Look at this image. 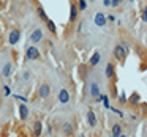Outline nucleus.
Segmentation results:
<instances>
[{"instance_id":"17","label":"nucleus","mask_w":147,"mask_h":137,"mask_svg":"<svg viewBox=\"0 0 147 137\" xmlns=\"http://www.w3.org/2000/svg\"><path fill=\"white\" fill-rule=\"evenodd\" d=\"M112 76H114V66L111 63H108V66H106V77H112Z\"/></svg>"},{"instance_id":"19","label":"nucleus","mask_w":147,"mask_h":137,"mask_svg":"<svg viewBox=\"0 0 147 137\" xmlns=\"http://www.w3.org/2000/svg\"><path fill=\"white\" fill-rule=\"evenodd\" d=\"M36 13H38V16L41 17V19L48 21V16H46V13H45V10H43V8H38V10H36Z\"/></svg>"},{"instance_id":"22","label":"nucleus","mask_w":147,"mask_h":137,"mask_svg":"<svg viewBox=\"0 0 147 137\" xmlns=\"http://www.w3.org/2000/svg\"><path fill=\"white\" fill-rule=\"evenodd\" d=\"M120 3H122V0H111V5H112V7H119Z\"/></svg>"},{"instance_id":"12","label":"nucleus","mask_w":147,"mask_h":137,"mask_svg":"<svg viewBox=\"0 0 147 137\" xmlns=\"http://www.w3.org/2000/svg\"><path fill=\"white\" fill-rule=\"evenodd\" d=\"M98 63H100V52H93V55L90 57V65L96 66Z\"/></svg>"},{"instance_id":"4","label":"nucleus","mask_w":147,"mask_h":137,"mask_svg":"<svg viewBox=\"0 0 147 137\" xmlns=\"http://www.w3.org/2000/svg\"><path fill=\"white\" fill-rule=\"evenodd\" d=\"M106 21H108V19H106V16L103 13H96L95 14V25L96 27H105L106 25Z\"/></svg>"},{"instance_id":"10","label":"nucleus","mask_w":147,"mask_h":137,"mask_svg":"<svg viewBox=\"0 0 147 137\" xmlns=\"http://www.w3.org/2000/svg\"><path fill=\"white\" fill-rule=\"evenodd\" d=\"M111 134H112V137H120L122 136V126H120V124H114V126H112Z\"/></svg>"},{"instance_id":"24","label":"nucleus","mask_w":147,"mask_h":137,"mask_svg":"<svg viewBox=\"0 0 147 137\" xmlns=\"http://www.w3.org/2000/svg\"><path fill=\"white\" fill-rule=\"evenodd\" d=\"M5 88V95H10V87H3Z\"/></svg>"},{"instance_id":"6","label":"nucleus","mask_w":147,"mask_h":137,"mask_svg":"<svg viewBox=\"0 0 147 137\" xmlns=\"http://www.w3.org/2000/svg\"><path fill=\"white\" fill-rule=\"evenodd\" d=\"M59 101L62 102V104H67L68 101H70V93H68V90L62 88L60 93H59Z\"/></svg>"},{"instance_id":"1","label":"nucleus","mask_w":147,"mask_h":137,"mask_svg":"<svg viewBox=\"0 0 147 137\" xmlns=\"http://www.w3.org/2000/svg\"><path fill=\"white\" fill-rule=\"evenodd\" d=\"M127 54H128V47L125 44H117L114 47V57L117 58V60L123 61L125 57H127Z\"/></svg>"},{"instance_id":"25","label":"nucleus","mask_w":147,"mask_h":137,"mask_svg":"<svg viewBox=\"0 0 147 137\" xmlns=\"http://www.w3.org/2000/svg\"><path fill=\"white\" fill-rule=\"evenodd\" d=\"M103 3H105L106 7H108V5H111V2H109V0H103Z\"/></svg>"},{"instance_id":"16","label":"nucleus","mask_w":147,"mask_h":137,"mask_svg":"<svg viewBox=\"0 0 147 137\" xmlns=\"http://www.w3.org/2000/svg\"><path fill=\"white\" fill-rule=\"evenodd\" d=\"M63 134H67V136H71V134H73V126H71L70 123L63 124Z\"/></svg>"},{"instance_id":"26","label":"nucleus","mask_w":147,"mask_h":137,"mask_svg":"<svg viewBox=\"0 0 147 137\" xmlns=\"http://www.w3.org/2000/svg\"><path fill=\"white\" fill-rule=\"evenodd\" d=\"M120 137H127V136H123V134H122V136H120Z\"/></svg>"},{"instance_id":"7","label":"nucleus","mask_w":147,"mask_h":137,"mask_svg":"<svg viewBox=\"0 0 147 137\" xmlns=\"http://www.w3.org/2000/svg\"><path fill=\"white\" fill-rule=\"evenodd\" d=\"M49 93H51V87H49L48 84H43V85L40 87V96H41V98H48Z\"/></svg>"},{"instance_id":"2","label":"nucleus","mask_w":147,"mask_h":137,"mask_svg":"<svg viewBox=\"0 0 147 137\" xmlns=\"http://www.w3.org/2000/svg\"><path fill=\"white\" fill-rule=\"evenodd\" d=\"M26 57L29 58V60H38L40 58V51L36 47H29L27 49V52H26Z\"/></svg>"},{"instance_id":"23","label":"nucleus","mask_w":147,"mask_h":137,"mask_svg":"<svg viewBox=\"0 0 147 137\" xmlns=\"http://www.w3.org/2000/svg\"><path fill=\"white\" fill-rule=\"evenodd\" d=\"M142 21H144V22H147V8L142 11Z\"/></svg>"},{"instance_id":"3","label":"nucleus","mask_w":147,"mask_h":137,"mask_svg":"<svg viewBox=\"0 0 147 137\" xmlns=\"http://www.w3.org/2000/svg\"><path fill=\"white\" fill-rule=\"evenodd\" d=\"M43 39V32L41 29H35L32 32V35H30V41L32 43H40Z\"/></svg>"},{"instance_id":"11","label":"nucleus","mask_w":147,"mask_h":137,"mask_svg":"<svg viewBox=\"0 0 147 137\" xmlns=\"http://www.w3.org/2000/svg\"><path fill=\"white\" fill-rule=\"evenodd\" d=\"M90 95H92L93 98H98V96H100V88H98V84H92V85H90Z\"/></svg>"},{"instance_id":"15","label":"nucleus","mask_w":147,"mask_h":137,"mask_svg":"<svg viewBox=\"0 0 147 137\" xmlns=\"http://www.w3.org/2000/svg\"><path fill=\"white\" fill-rule=\"evenodd\" d=\"M41 129H43V124L40 123V121H36V123L33 124V132H35V136H40V134H41Z\"/></svg>"},{"instance_id":"14","label":"nucleus","mask_w":147,"mask_h":137,"mask_svg":"<svg viewBox=\"0 0 147 137\" xmlns=\"http://www.w3.org/2000/svg\"><path fill=\"white\" fill-rule=\"evenodd\" d=\"M10 73H11V63H5L3 65V70H2L3 77H10Z\"/></svg>"},{"instance_id":"8","label":"nucleus","mask_w":147,"mask_h":137,"mask_svg":"<svg viewBox=\"0 0 147 137\" xmlns=\"http://www.w3.org/2000/svg\"><path fill=\"white\" fill-rule=\"evenodd\" d=\"M87 121H89L90 126H96V117H95V112L93 110L87 112Z\"/></svg>"},{"instance_id":"9","label":"nucleus","mask_w":147,"mask_h":137,"mask_svg":"<svg viewBox=\"0 0 147 137\" xmlns=\"http://www.w3.org/2000/svg\"><path fill=\"white\" fill-rule=\"evenodd\" d=\"M19 114H21V118H22V120H26V118L29 117V109H27L26 104L19 106Z\"/></svg>"},{"instance_id":"20","label":"nucleus","mask_w":147,"mask_h":137,"mask_svg":"<svg viewBox=\"0 0 147 137\" xmlns=\"http://www.w3.org/2000/svg\"><path fill=\"white\" fill-rule=\"evenodd\" d=\"M48 29L51 30V32H55V24L52 22V21H48Z\"/></svg>"},{"instance_id":"27","label":"nucleus","mask_w":147,"mask_h":137,"mask_svg":"<svg viewBox=\"0 0 147 137\" xmlns=\"http://www.w3.org/2000/svg\"><path fill=\"white\" fill-rule=\"evenodd\" d=\"M130 2H133V0H130Z\"/></svg>"},{"instance_id":"18","label":"nucleus","mask_w":147,"mask_h":137,"mask_svg":"<svg viewBox=\"0 0 147 137\" xmlns=\"http://www.w3.org/2000/svg\"><path fill=\"white\" fill-rule=\"evenodd\" d=\"M130 102H131V104H133V106H136L138 102H139V96H138L136 93H133V95L130 96Z\"/></svg>"},{"instance_id":"5","label":"nucleus","mask_w":147,"mask_h":137,"mask_svg":"<svg viewBox=\"0 0 147 137\" xmlns=\"http://www.w3.org/2000/svg\"><path fill=\"white\" fill-rule=\"evenodd\" d=\"M19 36H21L19 30H11L10 36H8V43H10V44H16V43L19 41Z\"/></svg>"},{"instance_id":"21","label":"nucleus","mask_w":147,"mask_h":137,"mask_svg":"<svg viewBox=\"0 0 147 137\" xmlns=\"http://www.w3.org/2000/svg\"><path fill=\"white\" fill-rule=\"evenodd\" d=\"M22 79L24 80H29L30 79V71H24V73H22Z\"/></svg>"},{"instance_id":"13","label":"nucleus","mask_w":147,"mask_h":137,"mask_svg":"<svg viewBox=\"0 0 147 137\" xmlns=\"http://www.w3.org/2000/svg\"><path fill=\"white\" fill-rule=\"evenodd\" d=\"M76 17H78V8L74 7V5H71V8H70V21H71V22H74Z\"/></svg>"}]
</instances>
